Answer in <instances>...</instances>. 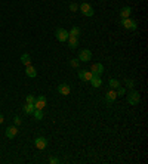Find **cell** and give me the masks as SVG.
I'll return each mask as SVG.
<instances>
[{"mask_svg":"<svg viewBox=\"0 0 148 164\" xmlns=\"http://www.w3.org/2000/svg\"><path fill=\"white\" fill-rule=\"evenodd\" d=\"M141 102V95H139V92L136 90H130L129 93H127V104L129 105H138Z\"/></svg>","mask_w":148,"mask_h":164,"instance_id":"cell-1","label":"cell"},{"mask_svg":"<svg viewBox=\"0 0 148 164\" xmlns=\"http://www.w3.org/2000/svg\"><path fill=\"white\" fill-rule=\"evenodd\" d=\"M122 25L125 27L126 30H132V31H135L138 27V24L135 19H130V18H123L122 19Z\"/></svg>","mask_w":148,"mask_h":164,"instance_id":"cell-2","label":"cell"},{"mask_svg":"<svg viewBox=\"0 0 148 164\" xmlns=\"http://www.w3.org/2000/svg\"><path fill=\"white\" fill-rule=\"evenodd\" d=\"M79 9H80V12L84 15V16H93V8H92L89 3H81L79 6Z\"/></svg>","mask_w":148,"mask_h":164,"instance_id":"cell-3","label":"cell"},{"mask_svg":"<svg viewBox=\"0 0 148 164\" xmlns=\"http://www.w3.org/2000/svg\"><path fill=\"white\" fill-rule=\"evenodd\" d=\"M92 59V52L89 49H81L79 52V61L81 62H89Z\"/></svg>","mask_w":148,"mask_h":164,"instance_id":"cell-4","label":"cell"},{"mask_svg":"<svg viewBox=\"0 0 148 164\" xmlns=\"http://www.w3.org/2000/svg\"><path fill=\"white\" fill-rule=\"evenodd\" d=\"M55 36H57L58 42L64 43V42H67V39H68V31L64 30V28H58L57 31H55Z\"/></svg>","mask_w":148,"mask_h":164,"instance_id":"cell-5","label":"cell"},{"mask_svg":"<svg viewBox=\"0 0 148 164\" xmlns=\"http://www.w3.org/2000/svg\"><path fill=\"white\" fill-rule=\"evenodd\" d=\"M77 77H79L80 80H83V81H91L93 74H92L91 71H86V70H80L79 73H77Z\"/></svg>","mask_w":148,"mask_h":164,"instance_id":"cell-6","label":"cell"},{"mask_svg":"<svg viewBox=\"0 0 148 164\" xmlns=\"http://www.w3.org/2000/svg\"><path fill=\"white\" fill-rule=\"evenodd\" d=\"M34 145L37 149H46V146H47V139H45V138H36L34 141Z\"/></svg>","mask_w":148,"mask_h":164,"instance_id":"cell-7","label":"cell"},{"mask_svg":"<svg viewBox=\"0 0 148 164\" xmlns=\"http://www.w3.org/2000/svg\"><path fill=\"white\" fill-rule=\"evenodd\" d=\"M46 107V98L45 96H37L34 101V108L36 109H45Z\"/></svg>","mask_w":148,"mask_h":164,"instance_id":"cell-8","label":"cell"},{"mask_svg":"<svg viewBox=\"0 0 148 164\" xmlns=\"http://www.w3.org/2000/svg\"><path fill=\"white\" fill-rule=\"evenodd\" d=\"M91 73L93 74V76H101V74L104 73V65L102 64H99V62H98V64H93L92 68H91Z\"/></svg>","mask_w":148,"mask_h":164,"instance_id":"cell-9","label":"cell"},{"mask_svg":"<svg viewBox=\"0 0 148 164\" xmlns=\"http://www.w3.org/2000/svg\"><path fill=\"white\" fill-rule=\"evenodd\" d=\"M117 98V93H115V89H111V90H108L107 92V95H105V101H107V104L108 105H111L114 101Z\"/></svg>","mask_w":148,"mask_h":164,"instance_id":"cell-10","label":"cell"},{"mask_svg":"<svg viewBox=\"0 0 148 164\" xmlns=\"http://www.w3.org/2000/svg\"><path fill=\"white\" fill-rule=\"evenodd\" d=\"M16 133H18V126H9V127L6 129V138L13 139V138L16 136Z\"/></svg>","mask_w":148,"mask_h":164,"instance_id":"cell-11","label":"cell"},{"mask_svg":"<svg viewBox=\"0 0 148 164\" xmlns=\"http://www.w3.org/2000/svg\"><path fill=\"white\" fill-rule=\"evenodd\" d=\"M58 92H59L61 95L67 96V95H70V92H71V87H70L68 84L62 83V84H59V86H58Z\"/></svg>","mask_w":148,"mask_h":164,"instance_id":"cell-12","label":"cell"},{"mask_svg":"<svg viewBox=\"0 0 148 164\" xmlns=\"http://www.w3.org/2000/svg\"><path fill=\"white\" fill-rule=\"evenodd\" d=\"M67 42H68V46L71 47V49H76V47L79 46V37H73V36H68Z\"/></svg>","mask_w":148,"mask_h":164,"instance_id":"cell-13","label":"cell"},{"mask_svg":"<svg viewBox=\"0 0 148 164\" xmlns=\"http://www.w3.org/2000/svg\"><path fill=\"white\" fill-rule=\"evenodd\" d=\"M25 74L28 77H31V78H34L36 76H37V71H36V68L33 65H27V68H25Z\"/></svg>","mask_w":148,"mask_h":164,"instance_id":"cell-14","label":"cell"},{"mask_svg":"<svg viewBox=\"0 0 148 164\" xmlns=\"http://www.w3.org/2000/svg\"><path fill=\"white\" fill-rule=\"evenodd\" d=\"M130 13H132V9H130L129 6H125V8L120 9V16H122V19H123V18H129Z\"/></svg>","mask_w":148,"mask_h":164,"instance_id":"cell-15","label":"cell"},{"mask_svg":"<svg viewBox=\"0 0 148 164\" xmlns=\"http://www.w3.org/2000/svg\"><path fill=\"white\" fill-rule=\"evenodd\" d=\"M91 83H92V86H93V87H101L102 80H101V77H99V76H93V77H92V80H91Z\"/></svg>","mask_w":148,"mask_h":164,"instance_id":"cell-16","label":"cell"},{"mask_svg":"<svg viewBox=\"0 0 148 164\" xmlns=\"http://www.w3.org/2000/svg\"><path fill=\"white\" fill-rule=\"evenodd\" d=\"M34 109H36L34 108V104H25V107H24V112H25L27 115H31Z\"/></svg>","mask_w":148,"mask_h":164,"instance_id":"cell-17","label":"cell"},{"mask_svg":"<svg viewBox=\"0 0 148 164\" xmlns=\"http://www.w3.org/2000/svg\"><path fill=\"white\" fill-rule=\"evenodd\" d=\"M30 62H31V56L28 53H24L21 55V64H24V65H30Z\"/></svg>","mask_w":148,"mask_h":164,"instance_id":"cell-18","label":"cell"},{"mask_svg":"<svg viewBox=\"0 0 148 164\" xmlns=\"http://www.w3.org/2000/svg\"><path fill=\"white\" fill-rule=\"evenodd\" d=\"M31 115L34 117L36 120H39V121H40L42 118H43V109H34Z\"/></svg>","mask_w":148,"mask_h":164,"instance_id":"cell-19","label":"cell"},{"mask_svg":"<svg viewBox=\"0 0 148 164\" xmlns=\"http://www.w3.org/2000/svg\"><path fill=\"white\" fill-rule=\"evenodd\" d=\"M68 36H73V37H79L80 36V28L79 27H73L68 31Z\"/></svg>","mask_w":148,"mask_h":164,"instance_id":"cell-20","label":"cell"},{"mask_svg":"<svg viewBox=\"0 0 148 164\" xmlns=\"http://www.w3.org/2000/svg\"><path fill=\"white\" fill-rule=\"evenodd\" d=\"M108 84H110V87H111V89H117L119 86H120V81H119L117 78H110Z\"/></svg>","mask_w":148,"mask_h":164,"instance_id":"cell-21","label":"cell"},{"mask_svg":"<svg viewBox=\"0 0 148 164\" xmlns=\"http://www.w3.org/2000/svg\"><path fill=\"white\" fill-rule=\"evenodd\" d=\"M125 83H126V86H127V87H130V89H133V86H135V81H133L132 78H129V80L126 78Z\"/></svg>","mask_w":148,"mask_h":164,"instance_id":"cell-22","label":"cell"},{"mask_svg":"<svg viewBox=\"0 0 148 164\" xmlns=\"http://www.w3.org/2000/svg\"><path fill=\"white\" fill-rule=\"evenodd\" d=\"M115 93H117V96H123V95L126 93V89H125V87H120V86H119Z\"/></svg>","mask_w":148,"mask_h":164,"instance_id":"cell-23","label":"cell"},{"mask_svg":"<svg viewBox=\"0 0 148 164\" xmlns=\"http://www.w3.org/2000/svg\"><path fill=\"white\" fill-rule=\"evenodd\" d=\"M25 101H27V104H34L36 96H33V95H27V98H25Z\"/></svg>","mask_w":148,"mask_h":164,"instance_id":"cell-24","label":"cell"},{"mask_svg":"<svg viewBox=\"0 0 148 164\" xmlns=\"http://www.w3.org/2000/svg\"><path fill=\"white\" fill-rule=\"evenodd\" d=\"M70 11H71V12H77V11H79V5H77V3H71V5H70Z\"/></svg>","mask_w":148,"mask_h":164,"instance_id":"cell-25","label":"cell"},{"mask_svg":"<svg viewBox=\"0 0 148 164\" xmlns=\"http://www.w3.org/2000/svg\"><path fill=\"white\" fill-rule=\"evenodd\" d=\"M70 65L73 67V68H77L79 67V59H71L70 61Z\"/></svg>","mask_w":148,"mask_h":164,"instance_id":"cell-26","label":"cell"},{"mask_svg":"<svg viewBox=\"0 0 148 164\" xmlns=\"http://www.w3.org/2000/svg\"><path fill=\"white\" fill-rule=\"evenodd\" d=\"M13 123H15V126H21V123H22L21 117H18V115H16V117L13 118Z\"/></svg>","mask_w":148,"mask_h":164,"instance_id":"cell-27","label":"cell"},{"mask_svg":"<svg viewBox=\"0 0 148 164\" xmlns=\"http://www.w3.org/2000/svg\"><path fill=\"white\" fill-rule=\"evenodd\" d=\"M49 163L50 164H58L59 163V160H58L57 157H50V158H49Z\"/></svg>","mask_w":148,"mask_h":164,"instance_id":"cell-28","label":"cell"},{"mask_svg":"<svg viewBox=\"0 0 148 164\" xmlns=\"http://www.w3.org/2000/svg\"><path fill=\"white\" fill-rule=\"evenodd\" d=\"M3 120H5V118H3V115H2V114H0V124H2V123H3Z\"/></svg>","mask_w":148,"mask_h":164,"instance_id":"cell-29","label":"cell"}]
</instances>
